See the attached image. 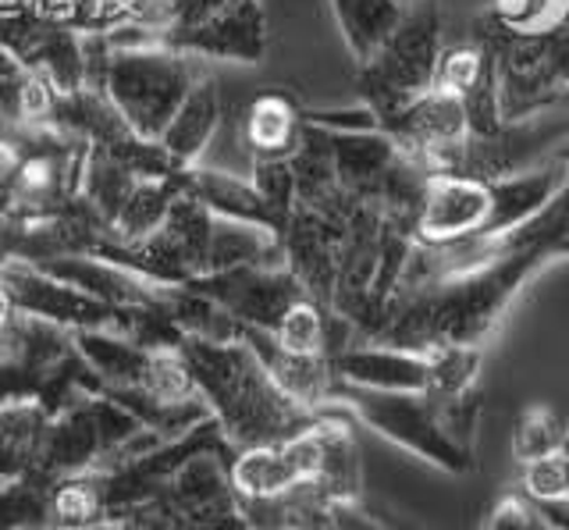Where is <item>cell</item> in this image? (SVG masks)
<instances>
[{
  "instance_id": "cell-3",
  "label": "cell",
  "mask_w": 569,
  "mask_h": 530,
  "mask_svg": "<svg viewBox=\"0 0 569 530\" xmlns=\"http://www.w3.org/2000/svg\"><path fill=\"white\" fill-rule=\"evenodd\" d=\"M491 218V186L470 174H431L417 214V239L445 246L485 236Z\"/></svg>"
},
{
  "instance_id": "cell-10",
  "label": "cell",
  "mask_w": 569,
  "mask_h": 530,
  "mask_svg": "<svg viewBox=\"0 0 569 530\" xmlns=\"http://www.w3.org/2000/svg\"><path fill=\"white\" fill-rule=\"evenodd\" d=\"M278 346L284 352H296V357H317L320 346H325V321L310 303H296L281 313L278 321Z\"/></svg>"
},
{
  "instance_id": "cell-13",
  "label": "cell",
  "mask_w": 569,
  "mask_h": 530,
  "mask_svg": "<svg viewBox=\"0 0 569 530\" xmlns=\"http://www.w3.org/2000/svg\"><path fill=\"white\" fill-rule=\"evenodd\" d=\"M36 8L47 11V14H61V11L71 8V0H36Z\"/></svg>"
},
{
  "instance_id": "cell-11",
  "label": "cell",
  "mask_w": 569,
  "mask_h": 530,
  "mask_svg": "<svg viewBox=\"0 0 569 530\" xmlns=\"http://www.w3.org/2000/svg\"><path fill=\"white\" fill-rule=\"evenodd\" d=\"M485 530H551L548 520L538 512V506L533 502H523V499H506L498 502L491 520Z\"/></svg>"
},
{
  "instance_id": "cell-5",
  "label": "cell",
  "mask_w": 569,
  "mask_h": 530,
  "mask_svg": "<svg viewBox=\"0 0 569 530\" xmlns=\"http://www.w3.org/2000/svg\"><path fill=\"white\" fill-rule=\"evenodd\" d=\"M402 11L406 8L399 0H335L342 37L360 61H370L378 54V47L396 32Z\"/></svg>"
},
{
  "instance_id": "cell-1",
  "label": "cell",
  "mask_w": 569,
  "mask_h": 530,
  "mask_svg": "<svg viewBox=\"0 0 569 530\" xmlns=\"http://www.w3.org/2000/svg\"><path fill=\"white\" fill-rule=\"evenodd\" d=\"M441 61V4L438 0H417L402 11L396 32L378 47V54L363 61V86L370 111L385 121L402 111L435 86Z\"/></svg>"
},
{
  "instance_id": "cell-7",
  "label": "cell",
  "mask_w": 569,
  "mask_h": 530,
  "mask_svg": "<svg viewBox=\"0 0 569 530\" xmlns=\"http://www.w3.org/2000/svg\"><path fill=\"white\" fill-rule=\"evenodd\" d=\"M296 139V111L281 97H263L249 111V143L267 153L289 150Z\"/></svg>"
},
{
  "instance_id": "cell-2",
  "label": "cell",
  "mask_w": 569,
  "mask_h": 530,
  "mask_svg": "<svg viewBox=\"0 0 569 530\" xmlns=\"http://www.w3.org/2000/svg\"><path fill=\"white\" fill-rule=\"evenodd\" d=\"M342 399L360 413L370 428H378L391 441H399L409 452H420L423 459L445 467V470H467L470 456L467 446L449 434L438 406L420 399V392H373V388L346 384Z\"/></svg>"
},
{
  "instance_id": "cell-9",
  "label": "cell",
  "mask_w": 569,
  "mask_h": 530,
  "mask_svg": "<svg viewBox=\"0 0 569 530\" xmlns=\"http://www.w3.org/2000/svg\"><path fill=\"white\" fill-rule=\"evenodd\" d=\"M523 491L533 502H562L569 499V456L562 449L538 456L523 463V477H520Z\"/></svg>"
},
{
  "instance_id": "cell-12",
  "label": "cell",
  "mask_w": 569,
  "mask_h": 530,
  "mask_svg": "<svg viewBox=\"0 0 569 530\" xmlns=\"http://www.w3.org/2000/svg\"><path fill=\"white\" fill-rule=\"evenodd\" d=\"M22 108L32 118H40L47 111V90H43V82H29L26 86V90H22Z\"/></svg>"
},
{
  "instance_id": "cell-8",
  "label": "cell",
  "mask_w": 569,
  "mask_h": 530,
  "mask_svg": "<svg viewBox=\"0 0 569 530\" xmlns=\"http://www.w3.org/2000/svg\"><path fill=\"white\" fill-rule=\"evenodd\" d=\"M556 449H562V431H559L556 417H551V410H545V406H533V410H527L520 420H516L512 456L520 459V463H530V459L548 456Z\"/></svg>"
},
{
  "instance_id": "cell-4",
  "label": "cell",
  "mask_w": 569,
  "mask_h": 530,
  "mask_svg": "<svg viewBox=\"0 0 569 530\" xmlns=\"http://www.w3.org/2000/svg\"><path fill=\"white\" fill-rule=\"evenodd\" d=\"M338 374L356 388L373 392H427L431 384V357L417 349L385 346V349H352L338 357Z\"/></svg>"
},
{
  "instance_id": "cell-14",
  "label": "cell",
  "mask_w": 569,
  "mask_h": 530,
  "mask_svg": "<svg viewBox=\"0 0 569 530\" xmlns=\"http://www.w3.org/2000/svg\"><path fill=\"white\" fill-rule=\"evenodd\" d=\"M4 4H14V0H0V8H4Z\"/></svg>"
},
{
  "instance_id": "cell-6",
  "label": "cell",
  "mask_w": 569,
  "mask_h": 530,
  "mask_svg": "<svg viewBox=\"0 0 569 530\" xmlns=\"http://www.w3.org/2000/svg\"><path fill=\"white\" fill-rule=\"evenodd\" d=\"M491 22L516 37H533L569 22V0H495Z\"/></svg>"
}]
</instances>
